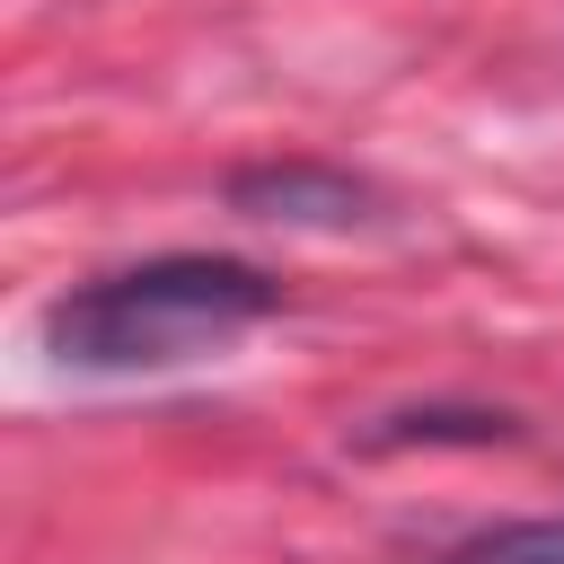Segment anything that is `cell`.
Here are the masks:
<instances>
[{"label":"cell","instance_id":"1","mask_svg":"<svg viewBox=\"0 0 564 564\" xmlns=\"http://www.w3.org/2000/svg\"><path fill=\"white\" fill-rule=\"evenodd\" d=\"M282 308V282L238 264V256H150L115 264L97 282H70L44 308V352L62 370L132 379V370H176Z\"/></svg>","mask_w":564,"mask_h":564},{"label":"cell","instance_id":"2","mask_svg":"<svg viewBox=\"0 0 564 564\" xmlns=\"http://www.w3.org/2000/svg\"><path fill=\"white\" fill-rule=\"evenodd\" d=\"M229 203H238L247 220H326V229H344V220H361L370 194H361L344 167L282 159V167H238V176H229Z\"/></svg>","mask_w":564,"mask_h":564},{"label":"cell","instance_id":"3","mask_svg":"<svg viewBox=\"0 0 564 564\" xmlns=\"http://www.w3.org/2000/svg\"><path fill=\"white\" fill-rule=\"evenodd\" d=\"M432 564H564V520H494V529L441 546Z\"/></svg>","mask_w":564,"mask_h":564}]
</instances>
